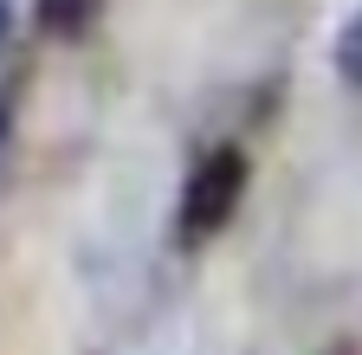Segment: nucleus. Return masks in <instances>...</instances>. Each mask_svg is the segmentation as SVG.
I'll return each mask as SVG.
<instances>
[{
  "mask_svg": "<svg viewBox=\"0 0 362 355\" xmlns=\"http://www.w3.org/2000/svg\"><path fill=\"white\" fill-rule=\"evenodd\" d=\"M246 181H252V168H246V149H233V143H220V149H207L194 168H188V181H181V239L188 246H201V239H214L226 219L240 213V200H246Z\"/></svg>",
  "mask_w": 362,
  "mask_h": 355,
  "instance_id": "f257e3e1",
  "label": "nucleus"
},
{
  "mask_svg": "<svg viewBox=\"0 0 362 355\" xmlns=\"http://www.w3.org/2000/svg\"><path fill=\"white\" fill-rule=\"evenodd\" d=\"M104 0H33V20L45 39H84L90 26H98Z\"/></svg>",
  "mask_w": 362,
  "mask_h": 355,
  "instance_id": "f03ea898",
  "label": "nucleus"
},
{
  "mask_svg": "<svg viewBox=\"0 0 362 355\" xmlns=\"http://www.w3.org/2000/svg\"><path fill=\"white\" fill-rule=\"evenodd\" d=\"M330 59H337V78L362 91V13H349V20H343V32H337Z\"/></svg>",
  "mask_w": 362,
  "mask_h": 355,
  "instance_id": "7ed1b4c3",
  "label": "nucleus"
},
{
  "mask_svg": "<svg viewBox=\"0 0 362 355\" xmlns=\"http://www.w3.org/2000/svg\"><path fill=\"white\" fill-rule=\"evenodd\" d=\"M7 143H13V91H0V162H7Z\"/></svg>",
  "mask_w": 362,
  "mask_h": 355,
  "instance_id": "20e7f679",
  "label": "nucleus"
},
{
  "mask_svg": "<svg viewBox=\"0 0 362 355\" xmlns=\"http://www.w3.org/2000/svg\"><path fill=\"white\" fill-rule=\"evenodd\" d=\"M7 39H13V0H0V52H7Z\"/></svg>",
  "mask_w": 362,
  "mask_h": 355,
  "instance_id": "39448f33",
  "label": "nucleus"
},
{
  "mask_svg": "<svg viewBox=\"0 0 362 355\" xmlns=\"http://www.w3.org/2000/svg\"><path fill=\"white\" fill-rule=\"evenodd\" d=\"M330 355H356V349H349V342H337V349H330Z\"/></svg>",
  "mask_w": 362,
  "mask_h": 355,
  "instance_id": "423d86ee",
  "label": "nucleus"
}]
</instances>
